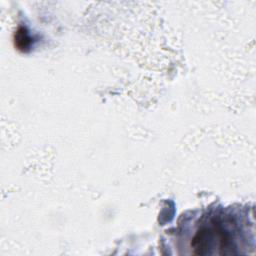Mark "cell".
Returning a JSON list of instances; mask_svg holds the SVG:
<instances>
[{"mask_svg":"<svg viewBox=\"0 0 256 256\" xmlns=\"http://www.w3.org/2000/svg\"><path fill=\"white\" fill-rule=\"evenodd\" d=\"M184 254L214 256L248 254L254 248V224L246 208H208L190 216L177 229Z\"/></svg>","mask_w":256,"mask_h":256,"instance_id":"cell-1","label":"cell"}]
</instances>
